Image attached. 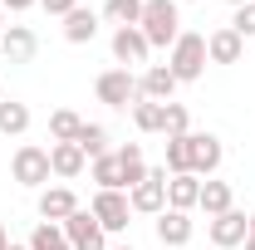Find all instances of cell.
<instances>
[{"instance_id": "obj_1", "label": "cell", "mask_w": 255, "mask_h": 250, "mask_svg": "<svg viewBox=\"0 0 255 250\" xmlns=\"http://www.w3.org/2000/svg\"><path fill=\"white\" fill-rule=\"evenodd\" d=\"M137 30L142 39L157 49V44H177V34H182V10H177V0H142V20H137Z\"/></svg>"}, {"instance_id": "obj_33", "label": "cell", "mask_w": 255, "mask_h": 250, "mask_svg": "<svg viewBox=\"0 0 255 250\" xmlns=\"http://www.w3.org/2000/svg\"><path fill=\"white\" fill-rule=\"evenodd\" d=\"M0 250H10V236H5V226H0Z\"/></svg>"}, {"instance_id": "obj_13", "label": "cell", "mask_w": 255, "mask_h": 250, "mask_svg": "<svg viewBox=\"0 0 255 250\" xmlns=\"http://www.w3.org/2000/svg\"><path fill=\"white\" fill-rule=\"evenodd\" d=\"M0 49H5V59L10 64H30L34 49H39V39H34L30 25H5V34H0Z\"/></svg>"}, {"instance_id": "obj_22", "label": "cell", "mask_w": 255, "mask_h": 250, "mask_svg": "<svg viewBox=\"0 0 255 250\" xmlns=\"http://www.w3.org/2000/svg\"><path fill=\"white\" fill-rule=\"evenodd\" d=\"M25 127H30V103L0 98V137H20Z\"/></svg>"}, {"instance_id": "obj_8", "label": "cell", "mask_w": 255, "mask_h": 250, "mask_svg": "<svg viewBox=\"0 0 255 250\" xmlns=\"http://www.w3.org/2000/svg\"><path fill=\"white\" fill-rule=\"evenodd\" d=\"M94 221L103 231H128V216H132V206H128V191H94Z\"/></svg>"}, {"instance_id": "obj_5", "label": "cell", "mask_w": 255, "mask_h": 250, "mask_svg": "<svg viewBox=\"0 0 255 250\" xmlns=\"http://www.w3.org/2000/svg\"><path fill=\"white\" fill-rule=\"evenodd\" d=\"M64 241H69V250H108V231L94 221V211H74V216L64 221Z\"/></svg>"}, {"instance_id": "obj_9", "label": "cell", "mask_w": 255, "mask_h": 250, "mask_svg": "<svg viewBox=\"0 0 255 250\" xmlns=\"http://www.w3.org/2000/svg\"><path fill=\"white\" fill-rule=\"evenodd\" d=\"M187 142H191V177H216V167H221V137L216 132H187Z\"/></svg>"}, {"instance_id": "obj_12", "label": "cell", "mask_w": 255, "mask_h": 250, "mask_svg": "<svg viewBox=\"0 0 255 250\" xmlns=\"http://www.w3.org/2000/svg\"><path fill=\"white\" fill-rule=\"evenodd\" d=\"M241 54H246V39L231 30V25H221V30L206 34V59L211 64H241Z\"/></svg>"}, {"instance_id": "obj_17", "label": "cell", "mask_w": 255, "mask_h": 250, "mask_svg": "<svg viewBox=\"0 0 255 250\" xmlns=\"http://www.w3.org/2000/svg\"><path fill=\"white\" fill-rule=\"evenodd\" d=\"M196 206L206 211V221H211V216H226V211L236 206V191H231V182L206 177V182H201V201H196Z\"/></svg>"}, {"instance_id": "obj_27", "label": "cell", "mask_w": 255, "mask_h": 250, "mask_svg": "<svg viewBox=\"0 0 255 250\" xmlns=\"http://www.w3.org/2000/svg\"><path fill=\"white\" fill-rule=\"evenodd\" d=\"M74 142L84 147V157H103V152H108V127H103V123H84Z\"/></svg>"}, {"instance_id": "obj_11", "label": "cell", "mask_w": 255, "mask_h": 250, "mask_svg": "<svg viewBox=\"0 0 255 250\" xmlns=\"http://www.w3.org/2000/svg\"><path fill=\"white\" fill-rule=\"evenodd\" d=\"M172 94H177V74H172L167 64H147V69H142V79H137V98L172 103Z\"/></svg>"}, {"instance_id": "obj_24", "label": "cell", "mask_w": 255, "mask_h": 250, "mask_svg": "<svg viewBox=\"0 0 255 250\" xmlns=\"http://www.w3.org/2000/svg\"><path fill=\"white\" fill-rule=\"evenodd\" d=\"M79 127H84V118H79L74 108H54V113H49V137H54V142H74Z\"/></svg>"}, {"instance_id": "obj_4", "label": "cell", "mask_w": 255, "mask_h": 250, "mask_svg": "<svg viewBox=\"0 0 255 250\" xmlns=\"http://www.w3.org/2000/svg\"><path fill=\"white\" fill-rule=\"evenodd\" d=\"M10 172H15V182H20V187H44V182L54 177V172H49V147H34V142L15 147Z\"/></svg>"}, {"instance_id": "obj_25", "label": "cell", "mask_w": 255, "mask_h": 250, "mask_svg": "<svg viewBox=\"0 0 255 250\" xmlns=\"http://www.w3.org/2000/svg\"><path fill=\"white\" fill-rule=\"evenodd\" d=\"M103 20L118 25V30L137 25V20H142V0H108V5H103Z\"/></svg>"}, {"instance_id": "obj_2", "label": "cell", "mask_w": 255, "mask_h": 250, "mask_svg": "<svg viewBox=\"0 0 255 250\" xmlns=\"http://www.w3.org/2000/svg\"><path fill=\"white\" fill-rule=\"evenodd\" d=\"M206 34H191L182 30L177 34V44H172V59H167V69L177 74V84H196L201 74H206Z\"/></svg>"}, {"instance_id": "obj_21", "label": "cell", "mask_w": 255, "mask_h": 250, "mask_svg": "<svg viewBox=\"0 0 255 250\" xmlns=\"http://www.w3.org/2000/svg\"><path fill=\"white\" fill-rule=\"evenodd\" d=\"M132 123H137V132H162V127H167V103L132 98Z\"/></svg>"}, {"instance_id": "obj_10", "label": "cell", "mask_w": 255, "mask_h": 250, "mask_svg": "<svg viewBox=\"0 0 255 250\" xmlns=\"http://www.w3.org/2000/svg\"><path fill=\"white\" fill-rule=\"evenodd\" d=\"M147 54H152V44L142 39L137 25L113 30V59H118V69H137V64H147Z\"/></svg>"}, {"instance_id": "obj_30", "label": "cell", "mask_w": 255, "mask_h": 250, "mask_svg": "<svg viewBox=\"0 0 255 250\" xmlns=\"http://www.w3.org/2000/svg\"><path fill=\"white\" fill-rule=\"evenodd\" d=\"M231 30L241 34V39H251V34H255V0H251V5H241V10H236V20H231Z\"/></svg>"}, {"instance_id": "obj_36", "label": "cell", "mask_w": 255, "mask_h": 250, "mask_svg": "<svg viewBox=\"0 0 255 250\" xmlns=\"http://www.w3.org/2000/svg\"><path fill=\"white\" fill-rule=\"evenodd\" d=\"M0 34H5V10H0Z\"/></svg>"}, {"instance_id": "obj_40", "label": "cell", "mask_w": 255, "mask_h": 250, "mask_svg": "<svg viewBox=\"0 0 255 250\" xmlns=\"http://www.w3.org/2000/svg\"><path fill=\"white\" fill-rule=\"evenodd\" d=\"M0 98H5V94H0Z\"/></svg>"}, {"instance_id": "obj_35", "label": "cell", "mask_w": 255, "mask_h": 250, "mask_svg": "<svg viewBox=\"0 0 255 250\" xmlns=\"http://www.w3.org/2000/svg\"><path fill=\"white\" fill-rule=\"evenodd\" d=\"M226 5H236V10H241V5H251V0H226Z\"/></svg>"}, {"instance_id": "obj_23", "label": "cell", "mask_w": 255, "mask_h": 250, "mask_svg": "<svg viewBox=\"0 0 255 250\" xmlns=\"http://www.w3.org/2000/svg\"><path fill=\"white\" fill-rule=\"evenodd\" d=\"M118 162H123V182H128V191H132L142 177H147V157H142V147H137V142L118 147Z\"/></svg>"}, {"instance_id": "obj_20", "label": "cell", "mask_w": 255, "mask_h": 250, "mask_svg": "<svg viewBox=\"0 0 255 250\" xmlns=\"http://www.w3.org/2000/svg\"><path fill=\"white\" fill-rule=\"evenodd\" d=\"M94 182H98V191H128L118 152H103V157H94Z\"/></svg>"}, {"instance_id": "obj_14", "label": "cell", "mask_w": 255, "mask_h": 250, "mask_svg": "<svg viewBox=\"0 0 255 250\" xmlns=\"http://www.w3.org/2000/svg\"><path fill=\"white\" fill-rule=\"evenodd\" d=\"M74 211H79V196H74L69 187H44V191H39V216H44V221L64 226Z\"/></svg>"}, {"instance_id": "obj_7", "label": "cell", "mask_w": 255, "mask_h": 250, "mask_svg": "<svg viewBox=\"0 0 255 250\" xmlns=\"http://www.w3.org/2000/svg\"><path fill=\"white\" fill-rule=\"evenodd\" d=\"M206 236H211V246H216V250H236V246H246V236H251V216L231 206L226 216H211V221H206Z\"/></svg>"}, {"instance_id": "obj_3", "label": "cell", "mask_w": 255, "mask_h": 250, "mask_svg": "<svg viewBox=\"0 0 255 250\" xmlns=\"http://www.w3.org/2000/svg\"><path fill=\"white\" fill-rule=\"evenodd\" d=\"M167 182H172V172H167V167H147V177L128 191L132 216H162V211H167Z\"/></svg>"}, {"instance_id": "obj_28", "label": "cell", "mask_w": 255, "mask_h": 250, "mask_svg": "<svg viewBox=\"0 0 255 250\" xmlns=\"http://www.w3.org/2000/svg\"><path fill=\"white\" fill-rule=\"evenodd\" d=\"M172 177H182V172H191V142L187 137H167V162H162Z\"/></svg>"}, {"instance_id": "obj_32", "label": "cell", "mask_w": 255, "mask_h": 250, "mask_svg": "<svg viewBox=\"0 0 255 250\" xmlns=\"http://www.w3.org/2000/svg\"><path fill=\"white\" fill-rule=\"evenodd\" d=\"M30 5H39V0H0V10H10V15H20V10H30Z\"/></svg>"}, {"instance_id": "obj_6", "label": "cell", "mask_w": 255, "mask_h": 250, "mask_svg": "<svg viewBox=\"0 0 255 250\" xmlns=\"http://www.w3.org/2000/svg\"><path fill=\"white\" fill-rule=\"evenodd\" d=\"M98 103H108V108H128L132 98H137V79H132V69H103L94 84Z\"/></svg>"}, {"instance_id": "obj_34", "label": "cell", "mask_w": 255, "mask_h": 250, "mask_svg": "<svg viewBox=\"0 0 255 250\" xmlns=\"http://www.w3.org/2000/svg\"><path fill=\"white\" fill-rule=\"evenodd\" d=\"M246 250H255V231H251V236H246Z\"/></svg>"}, {"instance_id": "obj_16", "label": "cell", "mask_w": 255, "mask_h": 250, "mask_svg": "<svg viewBox=\"0 0 255 250\" xmlns=\"http://www.w3.org/2000/svg\"><path fill=\"white\" fill-rule=\"evenodd\" d=\"M191 231H196V226H191V211H172V206H167V211L157 216V241H162V246H172V250L187 246Z\"/></svg>"}, {"instance_id": "obj_26", "label": "cell", "mask_w": 255, "mask_h": 250, "mask_svg": "<svg viewBox=\"0 0 255 250\" xmlns=\"http://www.w3.org/2000/svg\"><path fill=\"white\" fill-rule=\"evenodd\" d=\"M30 250H69V241H64V226H54V221H39L30 231Z\"/></svg>"}, {"instance_id": "obj_29", "label": "cell", "mask_w": 255, "mask_h": 250, "mask_svg": "<svg viewBox=\"0 0 255 250\" xmlns=\"http://www.w3.org/2000/svg\"><path fill=\"white\" fill-rule=\"evenodd\" d=\"M191 113H187V103H167V127H162V132H167V137H187L191 132Z\"/></svg>"}, {"instance_id": "obj_15", "label": "cell", "mask_w": 255, "mask_h": 250, "mask_svg": "<svg viewBox=\"0 0 255 250\" xmlns=\"http://www.w3.org/2000/svg\"><path fill=\"white\" fill-rule=\"evenodd\" d=\"M84 162H89V157H84L79 142H54V147H49V172H54L59 182H74V177L84 172Z\"/></svg>"}, {"instance_id": "obj_31", "label": "cell", "mask_w": 255, "mask_h": 250, "mask_svg": "<svg viewBox=\"0 0 255 250\" xmlns=\"http://www.w3.org/2000/svg\"><path fill=\"white\" fill-rule=\"evenodd\" d=\"M39 5H44V10H49V15H69V10H79V0H39Z\"/></svg>"}, {"instance_id": "obj_37", "label": "cell", "mask_w": 255, "mask_h": 250, "mask_svg": "<svg viewBox=\"0 0 255 250\" xmlns=\"http://www.w3.org/2000/svg\"><path fill=\"white\" fill-rule=\"evenodd\" d=\"M10 250H30V246H10Z\"/></svg>"}, {"instance_id": "obj_38", "label": "cell", "mask_w": 255, "mask_h": 250, "mask_svg": "<svg viewBox=\"0 0 255 250\" xmlns=\"http://www.w3.org/2000/svg\"><path fill=\"white\" fill-rule=\"evenodd\" d=\"M251 231H255V211H251Z\"/></svg>"}, {"instance_id": "obj_19", "label": "cell", "mask_w": 255, "mask_h": 250, "mask_svg": "<svg viewBox=\"0 0 255 250\" xmlns=\"http://www.w3.org/2000/svg\"><path fill=\"white\" fill-rule=\"evenodd\" d=\"M94 34H98V15H94V10L79 5V10L64 15V39H69V44H89Z\"/></svg>"}, {"instance_id": "obj_39", "label": "cell", "mask_w": 255, "mask_h": 250, "mask_svg": "<svg viewBox=\"0 0 255 250\" xmlns=\"http://www.w3.org/2000/svg\"><path fill=\"white\" fill-rule=\"evenodd\" d=\"M113 250H132V246H113Z\"/></svg>"}, {"instance_id": "obj_18", "label": "cell", "mask_w": 255, "mask_h": 250, "mask_svg": "<svg viewBox=\"0 0 255 250\" xmlns=\"http://www.w3.org/2000/svg\"><path fill=\"white\" fill-rule=\"evenodd\" d=\"M196 201H201V177L182 172V177L167 182V206H172V211H191Z\"/></svg>"}]
</instances>
